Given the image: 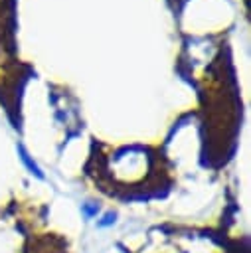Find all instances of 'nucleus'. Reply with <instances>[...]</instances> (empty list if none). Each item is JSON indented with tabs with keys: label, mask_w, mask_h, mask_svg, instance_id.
I'll return each instance as SVG.
<instances>
[{
	"label": "nucleus",
	"mask_w": 251,
	"mask_h": 253,
	"mask_svg": "<svg viewBox=\"0 0 251 253\" xmlns=\"http://www.w3.org/2000/svg\"><path fill=\"white\" fill-rule=\"evenodd\" d=\"M20 154H22V160H24V164H26V166H28V168H30V170H32V172L38 176V178H43V174L40 172V168H38V166H36V164L30 160V156L26 154V150H24L22 146H20Z\"/></svg>",
	"instance_id": "nucleus-1"
},
{
	"label": "nucleus",
	"mask_w": 251,
	"mask_h": 253,
	"mask_svg": "<svg viewBox=\"0 0 251 253\" xmlns=\"http://www.w3.org/2000/svg\"><path fill=\"white\" fill-rule=\"evenodd\" d=\"M113 221H115V215H113V213H107V215L103 217V221H99V225H101V227H107V225H111Z\"/></svg>",
	"instance_id": "nucleus-2"
},
{
	"label": "nucleus",
	"mask_w": 251,
	"mask_h": 253,
	"mask_svg": "<svg viewBox=\"0 0 251 253\" xmlns=\"http://www.w3.org/2000/svg\"><path fill=\"white\" fill-rule=\"evenodd\" d=\"M83 211H85V215H87V217H91V215H95V213H97V206H85V208H83Z\"/></svg>",
	"instance_id": "nucleus-3"
}]
</instances>
